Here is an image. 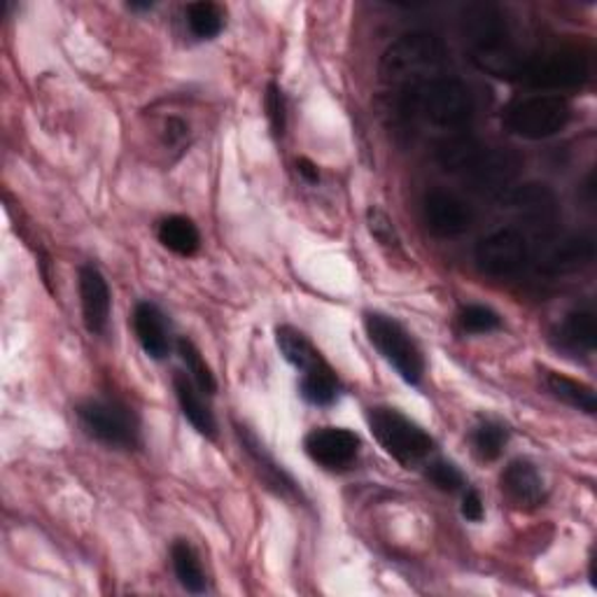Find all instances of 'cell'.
Segmentation results:
<instances>
[{
  "label": "cell",
  "mask_w": 597,
  "mask_h": 597,
  "mask_svg": "<svg viewBox=\"0 0 597 597\" xmlns=\"http://www.w3.org/2000/svg\"><path fill=\"white\" fill-rule=\"evenodd\" d=\"M362 448V439L345 428H317L306 434L304 451L306 456L330 471H343L351 467Z\"/></svg>",
  "instance_id": "8fae6325"
},
{
  "label": "cell",
  "mask_w": 597,
  "mask_h": 597,
  "mask_svg": "<svg viewBox=\"0 0 597 597\" xmlns=\"http://www.w3.org/2000/svg\"><path fill=\"white\" fill-rule=\"evenodd\" d=\"M366 224H369V232L371 236L376 238L381 245H388V247H397L400 245V238H397V232L392 227V219L388 217V213H383L381 208L371 206L366 211Z\"/></svg>",
  "instance_id": "1f68e13d"
},
{
  "label": "cell",
  "mask_w": 597,
  "mask_h": 597,
  "mask_svg": "<svg viewBox=\"0 0 597 597\" xmlns=\"http://www.w3.org/2000/svg\"><path fill=\"white\" fill-rule=\"evenodd\" d=\"M458 322L462 332L467 334H490L502 327L500 313H495L490 306H481V304H469L460 309Z\"/></svg>",
  "instance_id": "f1b7e54d"
},
{
  "label": "cell",
  "mask_w": 597,
  "mask_h": 597,
  "mask_svg": "<svg viewBox=\"0 0 597 597\" xmlns=\"http://www.w3.org/2000/svg\"><path fill=\"white\" fill-rule=\"evenodd\" d=\"M539 376H541L546 392H549L554 400H558L571 409H577V411H584L588 415H595L597 397H595V390L590 385H586L577 379H569V376H565V373L546 369V366H539Z\"/></svg>",
  "instance_id": "d6986e66"
},
{
  "label": "cell",
  "mask_w": 597,
  "mask_h": 597,
  "mask_svg": "<svg viewBox=\"0 0 597 597\" xmlns=\"http://www.w3.org/2000/svg\"><path fill=\"white\" fill-rule=\"evenodd\" d=\"M507 443H509V430L500 420H490V418L481 420L474 428V432H471V446H474V453L483 462L500 460Z\"/></svg>",
  "instance_id": "484cf974"
},
{
  "label": "cell",
  "mask_w": 597,
  "mask_h": 597,
  "mask_svg": "<svg viewBox=\"0 0 597 597\" xmlns=\"http://www.w3.org/2000/svg\"><path fill=\"white\" fill-rule=\"evenodd\" d=\"M173 390H176L180 411L192 422V428L198 434L215 439L217 437V420H215L211 407L204 402V397L198 394V385L189 379V373H185V371L173 373Z\"/></svg>",
  "instance_id": "e0dca14e"
},
{
  "label": "cell",
  "mask_w": 597,
  "mask_h": 597,
  "mask_svg": "<svg viewBox=\"0 0 597 597\" xmlns=\"http://www.w3.org/2000/svg\"><path fill=\"white\" fill-rule=\"evenodd\" d=\"M170 565L176 571V579L187 593H206V571L198 560V554L187 539H176L170 546Z\"/></svg>",
  "instance_id": "603a6c76"
},
{
  "label": "cell",
  "mask_w": 597,
  "mask_h": 597,
  "mask_svg": "<svg viewBox=\"0 0 597 597\" xmlns=\"http://www.w3.org/2000/svg\"><path fill=\"white\" fill-rule=\"evenodd\" d=\"M462 33L471 45V55L495 52L509 45L507 19L490 3H471L462 10Z\"/></svg>",
  "instance_id": "7c38bea8"
},
{
  "label": "cell",
  "mask_w": 597,
  "mask_h": 597,
  "mask_svg": "<svg viewBox=\"0 0 597 597\" xmlns=\"http://www.w3.org/2000/svg\"><path fill=\"white\" fill-rule=\"evenodd\" d=\"M187 27L198 40H213L224 29V10L211 0L187 6Z\"/></svg>",
  "instance_id": "4316f807"
},
{
  "label": "cell",
  "mask_w": 597,
  "mask_h": 597,
  "mask_svg": "<svg viewBox=\"0 0 597 597\" xmlns=\"http://www.w3.org/2000/svg\"><path fill=\"white\" fill-rule=\"evenodd\" d=\"M153 8H155V3H129V10H136V12L153 10Z\"/></svg>",
  "instance_id": "d590c367"
},
{
  "label": "cell",
  "mask_w": 597,
  "mask_h": 597,
  "mask_svg": "<svg viewBox=\"0 0 597 597\" xmlns=\"http://www.w3.org/2000/svg\"><path fill=\"white\" fill-rule=\"evenodd\" d=\"M296 168H298V176H302L306 183H311V185L320 183V170H317V166L311 159L302 157V159L296 162Z\"/></svg>",
  "instance_id": "e575fe53"
},
{
  "label": "cell",
  "mask_w": 597,
  "mask_h": 597,
  "mask_svg": "<svg viewBox=\"0 0 597 597\" xmlns=\"http://www.w3.org/2000/svg\"><path fill=\"white\" fill-rule=\"evenodd\" d=\"M236 434H238L241 446L245 448V453L251 456V460L260 469V474H262L264 483L268 488L276 490L281 497L296 495V483L292 481V477L287 474V471L283 467H278V462L266 453V448L260 443V439L251 430L243 428V425H236Z\"/></svg>",
  "instance_id": "ac0fdd59"
},
{
  "label": "cell",
  "mask_w": 597,
  "mask_h": 597,
  "mask_svg": "<svg viewBox=\"0 0 597 597\" xmlns=\"http://www.w3.org/2000/svg\"><path fill=\"white\" fill-rule=\"evenodd\" d=\"M131 325L136 332V339L147 358L153 360H166L170 353V336L166 327L164 313L149 302H140L134 309Z\"/></svg>",
  "instance_id": "2e32d148"
},
{
  "label": "cell",
  "mask_w": 597,
  "mask_h": 597,
  "mask_svg": "<svg viewBox=\"0 0 597 597\" xmlns=\"http://www.w3.org/2000/svg\"><path fill=\"white\" fill-rule=\"evenodd\" d=\"M276 343H278L281 355L302 373L325 362V358L320 355V351L309 341V336L290 325H283L276 330Z\"/></svg>",
  "instance_id": "7402d4cb"
},
{
  "label": "cell",
  "mask_w": 597,
  "mask_h": 597,
  "mask_svg": "<svg viewBox=\"0 0 597 597\" xmlns=\"http://www.w3.org/2000/svg\"><path fill=\"white\" fill-rule=\"evenodd\" d=\"M339 390H341L339 376H336V371L327 364V360L317 364L315 369L302 373V383H298V392H302L304 400L313 407L334 404Z\"/></svg>",
  "instance_id": "cb8c5ba5"
},
{
  "label": "cell",
  "mask_w": 597,
  "mask_h": 597,
  "mask_svg": "<svg viewBox=\"0 0 597 597\" xmlns=\"http://www.w3.org/2000/svg\"><path fill=\"white\" fill-rule=\"evenodd\" d=\"M264 108H266V117H268L273 136L283 138L285 129H287V104H285L283 89L276 82H268V87H266Z\"/></svg>",
  "instance_id": "f546056e"
},
{
  "label": "cell",
  "mask_w": 597,
  "mask_h": 597,
  "mask_svg": "<svg viewBox=\"0 0 597 597\" xmlns=\"http://www.w3.org/2000/svg\"><path fill=\"white\" fill-rule=\"evenodd\" d=\"M446 45L432 33H407L397 38L381 57V80L392 94L418 87L446 66Z\"/></svg>",
  "instance_id": "3957f363"
},
{
  "label": "cell",
  "mask_w": 597,
  "mask_h": 597,
  "mask_svg": "<svg viewBox=\"0 0 597 597\" xmlns=\"http://www.w3.org/2000/svg\"><path fill=\"white\" fill-rule=\"evenodd\" d=\"M164 143L173 149H183L189 143V127L180 117H168L164 121Z\"/></svg>",
  "instance_id": "d6a6232c"
},
{
  "label": "cell",
  "mask_w": 597,
  "mask_h": 597,
  "mask_svg": "<svg viewBox=\"0 0 597 597\" xmlns=\"http://www.w3.org/2000/svg\"><path fill=\"white\" fill-rule=\"evenodd\" d=\"M460 511L469 522H481L483 520V500H481V495L474 488H469L464 492Z\"/></svg>",
  "instance_id": "836d02e7"
},
{
  "label": "cell",
  "mask_w": 597,
  "mask_h": 597,
  "mask_svg": "<svg viewBox=\"0 0 597 597\" xmlns=\"http://www.w3.org/2000/svg\"><path fill=\"white\" fill-rule=\"evenodd\" d=\"M157 238L166 251L176 253L180 257H194L198 253V247H202V234H198L196 224L183 215L164 217L159 222Z\"/></svg>",
  "instance_id": "44dd1931"
},
{
  "label": "cell",
  "mask_w": 597,
  "mask_h": 597,
  "mask_svg": "<svg viewBox=\"0 0 597 597\" xmlns=\"http://www.w3.org/2000/svg\"><path fill=\"white\" fill-rule=\"evenodd\" d=\"M500 488L505 492L507 500L518 507V509H537L539 505L546 502V481L541 477V471L537 469L535 462L518 458L511 460L502 477H500Z\"/></svg>",
  "instance_id": "5bb4252c"
},
{
  "label": "cell",
  "mask_w": 597,
  "mask_h": 597,
  "mask_svg": "<svg viewBox=\"0 0 597 597\" xmlns=\"http://www.w3.org/2000/svg\"><path fill=\"white\" fill-rule=\"evenodd\" d=\"M477 266L492 278H509L530 262V243L520 229H497L481 238L474 251Z\"/></svg>",
  "instance_id": "9c48e42d"
},
{
  "label": "cell",
  "mask_w": 597,
  "mask_h": 597,
  "mask_svg": "<svg viewBox=\"0 0 597 597\" xmlns=\"http://www.w3.org/2000/svg\"><path fill=\"white\" fill-rule=\"evenodd\" d=\"M437 159L443 170L456 173L471 189L483 194H507L520 170V159L513 153L469 136L446 140L437 149Z\"/></svg>",
  "instance_id": "6da1fadb"
},
{
  "label": "cell",
  "mask_w": 597,
  "mask_h": 597,
  "mask_svg": "<svg viewBox=\"0 0 597 597\" xmlns=\"http://www.w3.org/2000/svg\"><path fill=\"white\" fill-rule=\"evenodd\" d=\"M588 78H590L588 55L577 47H562L532 57L520 55L511 82H522L546 91L556 89L560 91L581 87L588 82Z\"/></svg>",
  "instance_id": "277c9868"
},
{
  "label": "cell",
  "mask_w": 597,
  "mask_h": 597,
  "mask_svg": "<svg viewBox=\"0 0 597 597\" xmlns=\"http://www.w3.org/2000/svg\"><path fill=\"white\" fill-rule=\"evenodd\" d=\"M364 332L376 348L379 355L397 371L409 385H420L425 373V358H422L413 336L390 315L369 311L364 313Z\"/></svg>",
  "instance_id": "52a82bcc"
},
{
  "label": "cell",
  "mask_w": 597,
  "mask_h": 597,
  "mask_svg": "<svg viewBox=\"0 0 597 597\" xmlns=\"http://www.w3.org/2000/svg\"><path fill=\"white\" fill-rule=\"evenodd\" d=\"M178 355H180V360L185 362L189 379L198 385V390L206 392V394H215V390H217L215 373H213V369L208 366V362L204 360L202 351H198V348L194 345V341H189V339H180V341H178Z\"/></svg>",
  "instance_id": "83f0119b"
},
{
  "label": "cell",
  "mask_w": 597,
  "mask_h": 597,
  "mask_svg": "<svg viewBox=\"0 0 597 597\" xmlns=\"http://www.w3.org/2000/svg\"><path fill=\"white\" fill-rule=\"evenodd\" d=\"M394 101L400 117H422L439 129H462L474 117V94L462 80L443 72L394 94Z\"/></svg>",
  "instance_id": "7a4b0ae2"
},
{
  "label": "cell",
  "mask_w": 597,
  "mask_h": 597,
  "mask_svg": "<svg viewBox=\"0 0 597 597\" xmlns=\"http://www.w3.org/2000/svg\"><path fill=\"white\" fill-rule=\"evenodd\" d=\"M595 260V241L588 234H579L565 238L558 243L549 257L544 260V271L551 273V276H565V273H577L593 264Z\"/></svg>",
  "instance_id": "ffe728a7"
},
{
  "label": "cell",
  "mask_w": 597,
  "mask_h": 597,
  "mask_svg": "<svg viewBox=\"0 0 597 597\" xmlns=\"http://www.w3.org/2000/svg\"><path fill=\"white\" fill-rule=\"evenodd\" d=\"M80 425L96 441L110 448H138L140 422L134 409L115 400H89L78 407Z\"/></svg>",
  "instance_id": "ba28073f"
},
{
  "label": "cell",
  "mask_w": 597,
  "mask_h": 597,
  "mask_svg": "<svg viewBox=\"0 0 597 597\" xmlns=\"http://www.w3.org/2000/svg\"><path fill=\"white\" fill-rule=\"evenodd\" d=\"M425 474H428L430 483H434L443 492H456V490H460L464 486L462 471L453 462H448V460L430 462Z\"/></svg>",
  "instance_id": "4dcf8cb0"
},
{
  "label": "cell",
  "mask_w": 597,
  "mask_h": 597,
  "mask_svg": "<svg viewBox=\"0 0 597 597\" xmlns=\"http://www.w3.org/2000/svg\"><path fill=\"white\" fill-rule=\"evenodd\" d=\"M366 425L383 451L404 467H418L434 451V439L415 420L392 407L366 409Z\"/></svg>",
  "instance_id": "5b68a950"
},
{
  "label": "cell",
  "mask_w": 597,
  "mask_h": 597,
  "mask_svg": "<svg viewBox=\"0 0 597 597\" xmlns=\"http://www.w3.org/2000/svg\"><path fill=\"white\" fill-rule=\"evenodd\" d=\"M505 204L513 208L522 219L528 222V227L535 232H554L558 222V202L556 194L546 185H522V187H511L505 194Z\"/></svg>",
  "instance_id": "4fadbf2b"
},
{
  "label": "cell",
  "mask_w": 597,
  "mask_h": 597,
  "mask_svg": "<svg viewBox=\"0 0 597 597\" xmlns=\"http://www.w3.org/2000/svg\"><path fill=\"white\" fill-rule=\"evenodd\" d=\"M571 106L560 94L518 96L507 104L502 124L511 136L522 140H546L567 129Z\"/></svg>",
  "instance_id": "8992f818"
},
{
  "label": "cell",
  "mask_w": 597,
  "mask_h": 597,
  "mask_svg": "<svg viewBox=\"0 0 597 597\" xmlns=\"http://www.w3.org/2000/svg\"><path fill=\"white\" fill-rule=\"evenodd\" d=\"M78 287H80V304L85 327L91 334H104L110 322L112 296L104 273L94 264H85L78 271Z\"/></svg>",
  "instance_id": "9a60e30c"
},
{
  "label": "cell",
  "mask_w": 597,
  "mask_h": 597,
  "mask_svg": "<svg viewBox=\"0 0 597 597\" xmlns=\"http://www.w3.org/2000/svg\"><path fill=\"white\" fill-rule=\"evenodd\" d=\"M560 336H562V343L569 348H575V351L593 353L595 345H597L595 313L590 309L569 311L562 320Z\"/></svg>",
  "instance_id": "d4e9b609"
},
{
  "label": "cell",
  "mask_w": 597,
  "mask_h": 597,
  "mask_svg": "<svg viewBox=\"0 0 597 597\" xmlns=\"http://www.w3.org/2000/svg\"><path fill=\"white\" fill-rule=\"evenodd\" d=\"M422 215L428 229L441 238H458L474 224V211L467 206L464 198L448 189H430L422 196Z\"/></svg>",
  "instance_id": "30bf717a"
}]
</instances>
